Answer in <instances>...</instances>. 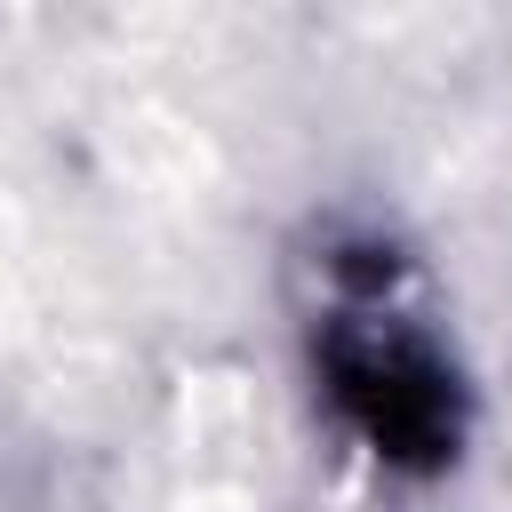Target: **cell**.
I'll return each mask as SVG.
<instances>
[{"label":"cell","mask_w":512,"mask_h":512,"mask_svg":"<svg viewBox=\"0 0 512 512\" xmlns=\"http://www.w3.org/2000/svg\"><path fill=\"white\" fill-rule=\"evenodd\" d=\"M320 376H328V400L344 408V424L384 456V464H448L456 456V432H464V392H456V368L448 352L392 304L376 296H352L328 312L320 328Z\"/></svg>","instance_id":"cell-1"}]
</instances>
